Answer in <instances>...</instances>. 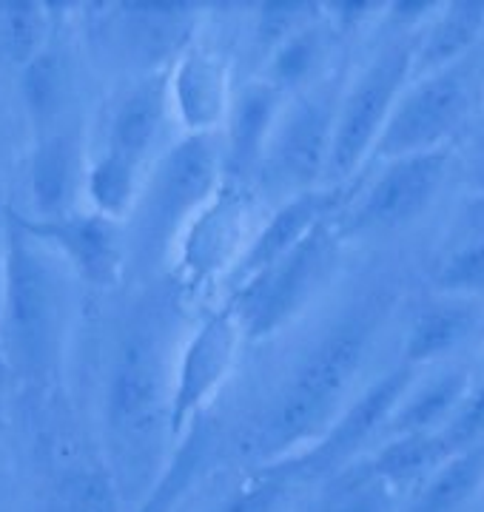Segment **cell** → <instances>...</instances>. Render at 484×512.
<instances>
[{
    "label": "cell",
    "mask_w": 484,
    "mask_h": 512,
    "mask_svg": "<svg viewBox=\"0 0 484 512\" xmlns=\"http://www.w3.org/2000/svg\"><path fill=\"white\" fill-rule=\"evenodd\" d=\"M63 271H69L63 259L9 217L3 242L0 345L9 365L23 373H46L60 356L69 319V285Z\"/></svg>",
    "instance_id": "cell-1"
},
{
    "label": "cell",
    "mask_w": 484,
    "mask_h": 512,
    "mask_svg": "<svg viewBox=\"0 0 484 512\" xmlns=\"http://www.w3.org/2000/svg\"><path fill=\"white\" fill-rule=\"evenodd\" d=\"M368 330L345 325L305 356L262 430V450L282 464L311 450L342 413V402L365 359Z\"/></svg>",
    "instance_id": "cell-2"
},
{
    "label": "cell",
    "mask_w": 484,
    "mask_h": 512,
    "mask_svg": "<svg viewBox=\"0 0 484 512\" xmlns=\"http://www.w3.org/2000/svg\"><path fill=\"white\" fill-rule=\"evenodd\" d=\"M220 134H186L168 148L143 180L131 208L134 239L149 256L180 242L194 217L223 188Z\"/></svg>",
    "instance_id": "cell-3"
},
{
    "label": "cell",
    "mask_w": 484,
    "mask_h": 512,
    "mask_svg": "<svg viewBox=\"0 0 484 512\" xmlns=\"http://www.w3.org/2000/svg\"><path fill=\"white\" fill-rule=\"evenodd\" d=\"M413 46L416 35H396L382 40L339 94L334 120V143L328 163V185H348L362 165L371 160L373 148L391 120L393 106L413 80Z\"/></svg>",
    "instance_id": "cell-4"
},
{
    "label": "cell",
    "mask_w": 484,
    "mask_h": 512,
    "mask_svg": "<svg viewBox=\"0 0 484 512\" xmlns=\"http://www.w3.org/2000/svg\"><path fill=\"white\" fill-rule=\"evenodd\" d=\"M336 254L339 231L331 217L319 222L305 242H299L277 265L237 288L228 308L237 313L245 339H265L291 325L334 274Z\"/></svg>",
    "instance_id": "cell-5"
},
{
    "label": "cell",
    "mask_w": 484,
    "mask_h": 512,
    "mask_svg": "<svg viewBox=\"0 0 484 512\" xmlns=\"http://www.w3.org/2000/svg\"><path fill=\"white\" fill-rule=\"evenodd\" d=\"M339 94L308 89L285 100L257 183L285 200L328 185Z\"/></svg>",
    "instance_id": "cell-6"
},
{
    "label": "cell",
    "mask_w": 484,
    "mask_h": 512,
    "mask_svg": "<svg viewBox=\"0 0 484 512\" xmlns=\"http://www.w3.org/2000/svg\"><path fill=\"white\" fill-rule=\"evenodd\" d=\"M470 111V80L465 63L445 72L413 77L393 106L391 120L373 148L371 160L391 163L445 148Z\"/></svg>",
    "instance_id": "cell-7"
},
{
    "label": "cell",
    "mask_w": 484,
    "mask_h": 512,
    "mask_svg": "<svg viewBox=\"0 0 484 512\" xmlns=\"http://www.w3.org/2000/svg\"><path fill=\"white\" fill-rule=\"evenodd\" d=\"M447 168H450V146L382 163L379 177L345 217L342 234L348 237L391 234L419 220L442 191Z\"/></svg>",
    "instance_id": "cell-8"
},
{
    "label": "cell",
    "mask_w": 484,
    "mask_h": 512,
    "mask_svg": "<svg viewBox=\"0 0 484 512\" xmlns=\"http://www.w3.org/2000/svg\"><path fill=\"white\" fill-rule=\"evenodd\" d=\"M413 382H416V367L399 365L396 370H388L371 387H365L348 407H342V413L328 427V433L311 450H305L302 456L291 461L268 464V467H277L288 478L299 476L302 470L311 476H322V473L336 476L348 470L354 464L356 453L368 441H373V436L385 433L393 410L405 399Z\"/></svg>",
    "instance_id": "cell-9"
},
{
    "label": "cell",
    "mask_w": 484,
    "mask_h": 512,
    "mask_svg": "<svg viewBox=\"0 0 484 512\" xmlns=\"http://www.w3.org/2000/svg\"><path fill=\"white\" fill-rule=\"evenodd\" d=\"M242 342H245V330L231 308L211 313L203 325L191 333L180 356L177 373H174L171 396H168L166 424L174 439L186 436L188 427H194V419L203 410V404L228 379Z\"/></svg>",
    "instance_id": "cell-10"
},
{
    "label": "cell",
    "mask_w": 484,
    "mask_h": 512,
    "mask_svg": "<svg viewBox=\"0 0 484 512\" xmlns=\"http://www.w3.org/2000/svg\"><path fill=\"white\" fill-rule=\"evenodd\" d=\"M251 197L242 185L223 183L217 197L194 217L180 239V268L191 282L234 274L251 245Z\"/></svg>",
    "instance_id": "cell-11"
},
{
    "label": "cell",
    "mask_w": 484,
    "mask_h": 512,
    "mask_svg": "<svg viewBox=\"0 0 484 512\" xmlns=\"http://www.w3.org/2000/svg\"><path fill=\"white\" fill-rule=\"evenodd\" d=\"M26 234L55 251L69 271L94 288H112L123 271V234L117 220L103 214H63L52 220L9 211Z\"/></svg>",
    "instance_id": "cell-12"
},
{
    "label": "cell",
    "mask_w": 484,
    "mask_h": 512,
    "mask_svg": "<svg viewBox=\"0 0 484 512\" xmlns=\"http://www.w3.org/2000/svg\"><path fill=\"white\" fill-rule=\"evenodd\" d=\"M288 94H282L268 80H248L234 89L225 131L220 134L223 146V177L231 185H248L260 177L262 160L271 143L274 126L285 109Z\"/></svg>",
    "instance_id": "cell-13"
},
{
    "label": "cell",
    "mask_w": 484,
    "mask_h": 512,
    "mask_svg": "<svg viewBox=\"0 0 484 512\" xmlns=\"http://www.w3.org/2000/svg\"><path fill=\"white\" fill-rule=\"evenodd\" d=\"M342 194H345V185H339V188L325 185L317 191H305L291 200H282L280 208L262 222L248 251L242 254L240 265L234 268L231 279L237 282V288L251 282L254 276H260L262 271H268L271 265H277L282 256L291 254L299 242H305V237L317 228L319 222L331 220L342 202Z\"/></svg>",
    "instance_id": "cell-14"
},
{
    "label": "cell",
    "mask_w": 484,
    "mask_h": 512,
    "mask_svg": "<svg viewBox=\"0 0 484 512\" xmlns=\"http://www.w3.org/2000/svg\"><path fill=\"white\" fill-rule=\"evenodd\" d=\"M168 109H171L168 77L160 72L149 74L114 106L106 148L97 160L140 177L143 165L149 163L151 151L160 140V131L166 126Z\"/></svg>",
    "instance_id": "cell-15"
},
{
    "label": "cell",
    "mask_w": 484,
    "mask_h": 512,
    "mask_svg": "<svg viewBox=\"0 0 484 512\" xmlns=\"http://www.w3.org/2000/svg\"><path fill=\"white\" fill-rule=\"evenodd\" d=\"M168 94L186 134H217L234 97L225 57L214 49L188 46L171 72Z\"/></svg>",
    "instance_id": "cell-16"
},
{
    "label": "cell",
    "mask_w": 484,
    "mask_h": 512,
    "mask_svg": "<svg viewBox=\"0 0 484 512\" xmlns=\"http://www.w3.org/2000/svg\"><path fill=\"white\" fill-rule=\"evenodd\" d=\"M114 35L126 60L151 69H160L171 57L188 49L197 6L186 3H123L112 6Z\"/></svg>",
    "instance_id": "cell-17"
},
{
    "label": "cell",
    "mask_w": 484,
    "mask_h": 512,
    "mask_svg": "<svg viewBox=\"0 0 484 512\" xmlns=\"http://www.w3.org/2000/svg\"><path fill=\"white\" fill-rule=\"evenodd\" d=\"M86 151L75 126H60L40 137L29 165L32 200L40 220L72 214L77 194L86 191Z\"/></svg>",
    "instance_id": "cell-18"
},
{
    "label": "cell",
    "mask_w": 484,
    "mask_h": 512,
    "mask_svg": "<svg viewBox=\"0 0 484 512\" xmlns=\"http://www.w3.org/2000/svg\"><path fill=\"white\" fill-rule=\"evenodd\" d=\"M484 32L482 3H442L433 18L416 32L413 46V77L445 72L465 63L470 49Z\"/></svg>",
    "instance_id": "cell-19"
},
{
    "label": "cell",
    "mask_w": 484,
    "mask_h": 512,
    "mask_svg": "<svg viewBox=\"0 0 484 512\" xmlns=\"http://www.w3.org/2000/svg\"><path fill=\"white\" fill-rule=\"evenodd\" d=\"M482 319L484 311L479 302L450 299V296L430 302L413 316L405 333L402 365L419 367L445 359L447 353H453L476 330V325H482Z\"/></svg>",
    "instance_id": "cell-20"
},
{
    "label": "cell",
    "mask_w": 484,
    "mask_h": 512,
    "mask_svg": "<svg viewBox=\"0 0 484 512\" xmlns=\"http://www.w3.org/2000/svg\"><path fill=\"white\" fill-rule=\"evenodd\" d=\"M484 495V441L456 450L430 473L405 507V512H467Z\"/></svg>",
    "instance_id": "cell-21"
},
{
    "label": "cell",
    "mask_w": 484,
    "mask_h": 512,
    "mask_svg": "<svg viewBox=\"0 0 484 512\" xmlns=\"http://www.w3.org/2000/svg\"><path fill=\"white\" fill-rule=\"evenodd\" d=\"M473 387L465 367H450L439 376H430L419 387H410L405 399L393 410L391 421L385 427V436H405V433H433L442 430L459 404Z\"/></svg>",
    "instance_id": "cell-22"
},
{
    "label": "cell",
    "mask_w": 484,
    "mask_h": 512,
    "mask_svg": "<svg viewBox=\"0 0 484 512\" xmlns=\"http://www.w3.org/2000/svg\"><path fill=\"white\" fill-rule=\"evenodd\" d=\"M163 404L160 362L146 345H129L114 367L109 407L120 427H137L149 421Z\"/></svg>",
    "instance_id": "cell-23"
},
{
    "label": "cell",
    "mask_w": 484,
    "mask_h": 512,
    "mask_svg": "<svg viewBox=\"0 0 484 512\" xmlns=\"http://www.w3.org/2000/svg\"><path fill=\"white\" fill-rule=\"evenodd\" d=\"M447 456L453 453L442 430L405 433L385 439L382 447L373 450V456L365 458V467L371 470V476L385 481L396 493H402V490H416Z\"/></svg>",
    "instance_id": "cell-24"
},
{
    "label": "cell",
    "mask_w": 484,
    "mask_h": 512,
    "mask_svg": "<svg viewBox=\"0 0 484 512\" xmlns=\"http://www.w3.org/2000/svg\"><path fill=\"white\" fill-rule=\"evenodd\" d=\"M331 37L334 32L325 23V15L314 20L311 26L294 32L265 57L268 69L262 74V80H268L271 86H277L288 97L314 89V83L319 80V74L325 72V63H328Z\"/></svg>",
    "instance_id": "cell-25"
},
{
    "label": "cell",
    "mask_w": 484,
    "mask_h": 512,
    "mask_svg": "<svg viewBox=\"0 0 484 512\" xmlns=\"http://www.w3.org/2000/svg\"><path fill=\"white\" fill-rule=\"evenodd\" d=\"M23 100L40 134L63 126V114L72 103V69L55 49H43L23 66Z\"/></svg>",
    "instance_id": "cell-26"
},
{
    "label": "cell",
    "mask_w": 484,
    "mask_h": 512,
    "mask_svg": "<svg viewBox=\"0 0 484 512\" xmlns=\"http://www.w3.org/2000/svg\"><path fill=\"white\" fill-rule=\"evenodd\" d=\"M49 18L40 3H0V55L20 69L46 49Z\"/></svg>",
    "instance_id": "cell-27"
},
{
    "label": "cell",
    "mask_w": 484,
    "mask_h": 512,
    "mask_svg": "<svg viewBox=\"0 0 484 512\" xmlns=\"http://www.w3.org/2000/svg\"><path fill=\"white\" fill-rule=\"evenodd\" d=\"M396 490L371 476L365 461L336 473L319 512H396Z\"/></svg>",
    "instance_id": "cell-28"
},
{
    "label": "cell",
    "mask_w": 484,
    "mask_h": 512,
    "mask_svg": "<svg viewBox=\"0 0 484 512\" xmlns=\"http://www.w3.org/2000/svg\"><path fill=\"white\" fill-rule=\"evenodd\" d=\"M49 512H120L117 484L106 470H69L57 478Z\"/></svg>",
    "instance_id": "cell-29"
},
{
    "label": "cell",
    "mask_w": 484,
    "mask_h": 512,
    "mask_svg": "<svg viewBox=\"0 0 484 512\" xmlns=\"http://www.w3.org/2000/svg\"><path fill=\"white\" fill-rule=\"evenodd\" d=\"M205 453V433L191 427V433H186V441L180 447V453L171 458V464L166 467V473L160 476L157 487L151 490L149 498L137 507V512H174L180 498L186 495L191 487V481L200 470V461Z\"/></svg>",
    "instance_id": "cell-30"
},
{
    "label": "cell",
    "mask_w": 484,
    "mask_h": 512,
    "mask_svg": "<svg viewBox=\"0 0 484 512\" xmlns=\"http://www.w3.org/2000/svg\"><path fill=\"white\" fill-rule=\"evenodd\" d=\"M433 285L442 296L479 302L484 299V242H467L439 262Z\"/></svg>",
    "instance_id": "cell-31"
},
{
    "label": "cell",
    "mask_w": 484,
    "mask_h": 512,
    "mask_svg": "<svg viewBox=\"0 0 484 512\" xmlns=\"http://www.w3.org/2000/svg\"><path fill=\"white\" fill-rule=\"evenodd\" d=\"M322 18L317 3H260L254 9V46L268 57L282 40Z\"/></svg>",
    "instance_id": "cell-32"
},
{
    "label": "cell",
    "mask_w": 484,
    "mask_h": 512,
    "mask_svg": "<svg viewBox=\"0 0 484 512\" xmlns=\"http://www.w3.org/2000/svg\"><path fill=\"white\" fill-rule=\"evenodd\" d=\"M288 484L291 478L277 467H265V473L242 481L237 490H231L208 512H280L288 498Z\"/></svg>",
    "instance_id": "cell-33"
},
{
    "label": "cell",
    "mask_w": 484,
    "mask_h": 512,
    "mask_svg": "<svg viewBox=\"0 0 484 512\" xmlns=\"http://www.w3.org/2000/svg\"><path fill=\"white\" fill-rule=\"evenodd\" d=\"M450 453L465 450L484 441V382L473 384L467 390V396L459 404V410L453 413V419L442 427Z\"/></svg>",
    "instance_id": "cell-34"
},
{
    "label": "cell",
    "mask_w": 484,
    "mask_h": 512,
    "mask_svg": "<svg viewBox=\"0 0 484 512\" xmlns=\"http://www.w3.org/2000/svg\"><path fill=\"white\" fill-rule=\"evenodd\" d=\"M382 9L385 6H376V3H328V6H322V15H325V23L331 26V32H354Z\"/></svg>",
    "instance_id": "cell-35"
},
{
    "label": "cell",
    "mask_w": 484,
    "mask_h": 512,
    "mask_svg": "<svg viewBox=\"0 0 484 512\" xmlns=\"http://www.w3.org/2000/svg\"><path fill=\"white\" fill-rule=\"evenodd\" d=\"M465 222L473 242H484V194H476L465 205Z\"/></svg>",
    "instance_id": "cell-36"
},
{
    "label": "cell",
    "mask_w": 484,
    "mask_h": 512,
    "mask_svg": "<svg viewBox=\"0 0 484 512\" xmlns=\"http://www.w3.org/2000/svg\"><path fill=\"white\" fill-rule=\"evenodd\" d=\"M0 293H3V251H0Z\"/></svg>",
    "instance_id": "cell-37"
},
{
    "label": "cell",
    "mask_w": 484,
    "mask_h": 512,
    "mask_svg": "<svg viewBox=\"0 0 484 512\" xmlns=\"http://www.w3.org/2000/svg\"><path fill=\"white\" fill-rule=\"evenodd\" d=\"M476 512H484V495H482V501H479V507H476Z\"/></svg>",
    "instance_id": "cell-38"
},
{
    "label": "cell",
    "mask_w": 484,
    "mask_h": 512,
    "mask_svg": "<svg viewBox=\"0 0 484 512\" xmlns=\"http://www.w3.org/2000/svg\"><path fill=\"white\" fill-rule=\"evenodd\" d=\"M482 333H484V319H482Z\"/></svg>",
    "instance_id": "cell-39"
}]
</instances>
